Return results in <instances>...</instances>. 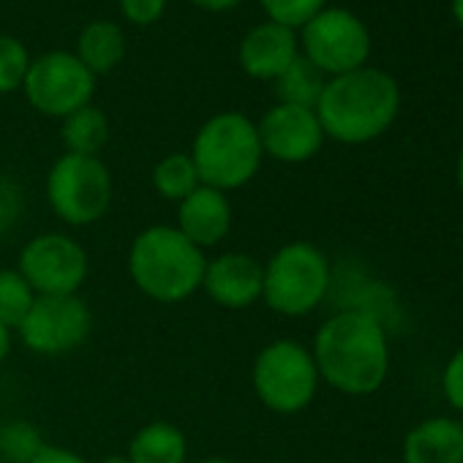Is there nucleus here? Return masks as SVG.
Instances as JSON below:
<instances>
[{
    "label": "nucleus",
    "mask_w": 463,
    "mask_h": 463,
    "mask_svg": "<svg viewBox=\"0 0 463 463\" xmlns=\"http://www.w3.org/2000/svg\"><path fill=\"white\" fill-rule=\"evenodd\" d=\"M120 6H123V14L131 23L147 25V23H156L164 14L166 0H120Z\"/></svg>",
    "instance_id": "27"
},
{
    "label": "nucleus",
    "mask_w": 463,
    "mask_h": 463,
    "mask_svg": "<svg viewBox=\"0 0 463 463\" xmlns=\"http://www.w3.org/2000/svg\"><path fill=\"white\" fill-rule=\"evenodd\" d=\"M47 199L69 226L96 223L112 204V175L99 156L66 153L47 175Z\"/></svg>",
    "instance_id": "7"
},
{
    "label": "nucleus",
    "mask_w": 463,
    "mask_h": 463,
    "mask_svg": "<svg viewBox=\"0 0 463 463\" xmlns=\"http://www.w3.org/2000/svg\"><path fill=\"white\" fill-rule=\"evenodd\" d=\"M196 463H235V460H229V458H202Z\"/></svg>",
    "instance_id": "34"
},
{
    "label": "nucleus",
    "mask_w": 463,
    "mask_h": 463,
    "mask_svg": "<svg viewBox=\"0 0 463 463\" xmlns=\"http://www.w3.org/2000/svg\"><path fill=\"white\" fill-rule=\"evenodd\" d=\"M452 14H455L458 25L463 28V0H452Z\"/></svg>",
    "instance_id": "31"
},
{
    "label": "nucleus",
    "mask_w": 463,
    "mask_h": 463,
    "mask_svg": "<svg viewBox=\"0 0 463 463\" xmlns=\"http://www.w3.org/2000/svg\"><path fill=\"white\" fill-rule=\"evenodd\" d=\"M9 352H12V330L0 325V365L6 363Z\"/></svg>",
    "instance_id": "30"
},
{
    "label": "nucleus",
    "mask_w": 463,
    "mask_h": 463,
    "mask_svg": "<svg viewBox=\"0 0 463 463\" xmlns=\"http://www.w3.org/2000/svg\"><path fill=\"white\" fill-rule=\"evenodd\" d=\"M153 185H156V191L164 199L183 202L202 183H199V175H196V166H194L191 156L172 153V156H166V158H161L156 164V169H153Z\"/></svg>",
    "instance_id": "21"
},
{
    "label": "nucleus",
    "mask_w": 463,
    "mask_h": 463,
    "mask_svg": "<svg viewBox=\"0 0 463 463\" xmlns=\"http://www.w3.org/2000/svg\"><path fill=\"white\" fill-rule=\"evenodd\" d=\"M17 270L39 298H58L77 295L82 289L90 262L74 238L63 232H44L25 243Z\"/></svg>",
    "instance_id": "8"
},
{
    "label": "nucleus",
    "mask_w": 463,
    "mask_h": 463,
    "mask_svg": "<svg viewBox=\"0 0 463 463\" xmlns=\"http://www.w3.org/2000/svg\"><path fill=\"white\" fill-rule=\"evenodd\" d=\"M123 52H126L123 31L115 23L99 20V23H90L82 31V36H80V55L77 58L85 63V69L90 74H101V71L115 69L123 61Z\"/></svg>",
    "instance_id": "18"
},
{
    "label": "nucleus",
    "mask_w": 463,
    "mask_h": 463,
    "mask_svg": "<svg viewBox=\"0 0 463 463\" xmlns=\"http://www.w3.org/2000/svg\"><path fill=\"white\" fill-rule=\"evenodd\" d=\"M298 58V39L292 28L279 23L257 25L241 44V63L257 80H276Z\"/></svg>",
    "instance_id": "15"
},
{
    "label": "nucleus",
    "mask_w": 463,
    "mask_h": 463,
    "mask_svg": "<svg viewBox=\"0 0 463 463\" xmlns=\"http://www.w3.org/2000/svg\"><path fill=\"white\" fill-rule=\"evenodd\" d=\"M330 292V262L308 241L281 246L265 265L262 300L281 317H306Z\"/></svg>",
    "instance_id": "5"
},
{
    "label": "nucleus",
    "mask_w": 463,
    "mask_h": 463,
    "mask_svg": "<svg viewBox=\"0 0 463 463\" xmlns=\"http://www.w3.org/2000/svg\"><path fill=\"white\" fill-rule=\"evenodd\" d=\"M101 463H131V460H128V455H107Z\"/></svg>",
    "instance_id": "32"
},
{
    "label": "nucleus",
    "mask_w": 463,
    "mask_h": 463,
    "mask_svg": "<svg viewBox=\"0 0 463 463\" xmlns=\"http://www.w3.org/2000/svg\"><path fill=\"white\" fill-rule=\"evenodd\" d=\"M306 58L322 74H349L363 69L371 52L368 28L346 9H322L311 23L303 25Z\"/></svg>",
    "instance_id": "9"
},
{
    "label": "nucleus",
    "mask_w": 463,
    "mask_h": 463,
    "mask_svg": "<svg viewBox=\"0 0 463 463\" xmlns=\"http://www.w3.org/2000/svg\"><path fill=\"white\" fill-rule=\"evenodd\" d=\"M319 379L344 395L376 392L390 371V346L382 322L368 311L333 314L314 338Z\"/></svg>",
    "instance_id": "1"
},
{
    "label": "nucleus",
    "mask_w": 463,
    "mask_h": 463,
    "mask_svg": "<svg viewBox=\"0 0 463 463\" xmlns=\"http://www.w3.org/2000/svg\"><path fill=\"white\" fill-rule=\"evenodd\" d=\"M61 137H63V145H66L69 153L99 156V150L109 139V120L99 107L88 104V107L71 112L69 118H63Z\"/></svg>",
    "instance_id": "20"
},
{
    "label": "nucleus",
    "mask_w": 463,
    "mask_h": 463,
    "mask_svg": "<svg viewBox=\"0 0 463 463\" xmlns=\"http://www.w3.org/2000/svg\"><path fill=\"white\" fill-rule=\"evenodd\" d=\"M262 153L284 164H303L314 158L325 142L322 123L314 109L279 104L257 126Z\"/></svg>",
    "instance_id": "12"
},
{
    "label": "nucleus",
    "mask_w": 463,
    "mask_h": 463,
    "mask_svg": "<svg viewBox=\"0 0 463 463\" xmlns=\"http://www.w3.org/2000/svg\"><path fill=\"white\" fill-rule=\"evenodd\" d=\"M44 447L42 433L31 422H9L0 428V455L6 463H31Z\"/></svg>",
    "instance_id": "23"
},
{
    "label": "nucleus",
    "mask_w": 463,
    "mask_h": 463,
    "mask_svg": "<svg viewBox=\"0 0 463 463\" xmlns=\"http://www.w3.org/2000/svg\"><path fill=\"white\" fill-rule=\"evenodd\" d=\"M93 327V314L80 295L36 298L33 308L17 327L23 344L33 354L58 357L85 344Z\"/></svg>",
    "instance_id": "10"
},
{
    "label": "nucleus",
    "mask_w": 463,
    "mask_h": 463,
    "mask_svg": "<svg viewBox=\"0 0 463 463\" xmlns=\"http://www.w3.org/2000/svg\"><path fill=\"white\" fill-rule=\"evenodd\" d=\"M401 107L398 85L379 69H354L333 77L317 104L325 137L344 145H363L382 137Z\"/></svg>",
    "instance_id": "2"
},
{
    "label": "nucleus",
    "mask_w": 463,
    "mask_h": 463,
    "mask_svg": "<svg viewBox=\"0 0 463 463\" xmlns=\"http://www.w3.org/2000/svg\"><path fill=\"white\" fill-rule=\"evenodd\" d=\"M36 298L39 295L31 289V284L23 279L20 270L0 268V325L17 330L28 317V311L33 308Z\"/></svg>",
    "instance_id": "22"
},
{
    "label": "nucleus",
    "mask_w": 463,
    "mask_h": 463,
    "mask_svg": "<svg viewBox=\"0 0 463 463\" xmlns=\"http://www.w3.org/2000/svg\"><path fill=\"white\" fill-rule=\"evenodd\" d=\"M257 398L279 414H298L303 411L319 387V371L314 363L311 349L300 341L281 338L268 344L251 371Z\"/></svg>",
    "instance_id": "6"
},
{
    "label": "nucleus",
    "mask_w": 463,
    "mask_h": 463,
    "mask_svg": "<svg viewBox=\"0 0 463 463\" xmlns=\"http://www.w3.org/2000/svg\"><path fill=\"white\" fill-rule=\"evenodd\" d=\"M194 4L202 6V9H210V12H223V9L238 6L241 0H194Z\"/></svg>",
    "instance_id": "29"
},
{
    "label": "nucleus",
    "mask_w": 463,
    "mask_h": 463,
    "mask_svg": "<svg viewBox=\"0 0 463 463\" xmlns=\"http://www.w3.org/2000/svg\"><path fill=\"white\" fill-rule=\"evenodd\" d=\"M458 185H460V191H463V150H460V156H458Z\"/></svg>",
    "instance_id": "33"
},
{
    "label": "nucleus",
    "mask_w": 463,
    "mask_h": 463,
    "mask_svg": "<svg viewBox=\"0 0 463 463\" xmlns=\"http://www.w3.org/2000/svg\"><path fill=\"white\" fill-rule=\"evenodd\" d=\"M262 156L260 131L241 112H221L210 118L191 147L199 183L223 194L246 185L260 172Z\"/></svg>",
    "instance_id": "4"
},
{
    "label": "nucleus",
    "mask_w": 463,
    "mask_h": 463,
    "mask_svg": "<svg viewBox=\"0 0 463 463\" xmlns=\"http://www.w3.org/2000/svg\"><path fill=\"white\" fill-rule=\"evenodd\" d=\"M31 58L23 42L14 36H0V93H9L25 82Z\"/></svg>",
    "instance_id": "24"
},
{
    "label": "nucleus",
    "mask_w": 463,
    "mask_h": 463,
    "mask_svg": "<svg viewBox=\"0 0 463 463\" xmlns=\"http://www.w3.org/2000/svg\"><path fill=\"white\" fill-rule=\"evenodd\" d=\"M23 85L31 104L52 118H69L71 112L88 107L96 90L93 74L77 55L69 52H47L36 58Z\"/></svg>",
    "instance_id": "11"
},
{
    "label": "nucleus",
    "mask_w": 463,
    "mask_h": 463,
    "mask_svg": "<svg viewBox=\"0 0 463 463\" xmlns=\"http://www.w3.org/2000/svg\"><path fill=\"white\" fill-rule=\"evenodd\" d=\"M232 226V204L223 191L199 185L183 202H177V232L196 249L218 246Z\"/></svg>",
    "instance_id": "14"
},
{
    "label": "nucleus",
    "mask_w": 463,
    "mask_h": 463,
    "mask_svg": "<svg viewBox=\"0 0 463 463\" xmlns=\"http://www.w3.org/2000/svg\"><path fill=\"white\" fill-rule=\"evenodd\" d=\"M31 463H88L82 455L66 449V447H55V444H44L42 452L31 460Z\"/></svg>",
    "instance_id": "28"
},
{
    "label": "nucleus",
    "mask_w": 463,
    "mask_h": 463,
    "mask_svg": "<svg viewBox=\"0 0 463 463\" xmlns=\"http://www.w3.org/2000/svg\"><path fill=\"white\" fill-rule=\"evenodd\" d=\"M403 463H463V422L428 417L403 439Z\"/></svg>",
    "instance_id": "16"
},
{
    "label": "nucleus",
    "mask_w": 463,
    "mask_h": 463,
    "mask_svg": "<svg viewBox=\"0 0 463 463\" xmlns=\"http://www.w3.org/2000/svg\"><path fill=\"white\" fill-rule=\"evenodd\" d=\"M126 455L131 463H185L188 441L177 425L156 420L134 433Z\"/></svg>",
    "instance_id": "17"
},
{
    "label": "nucleus",
    "mask_w": 463,
    "mask_h": 463,
    "mask_svg": "<svg viewBox=\"0 0 463 463\" xmlns=\"http://www.w3.org/2000/svg\"><path fill=\"white\" fill-rule=\"evenodd\" d=\"M262 6L273 17V23L284 28H298L311 23L325 9V0H262Z\"/></svg>",
    "instance_id": "25"
},
{
    "label": "nucleus",
    "mask_w": 463,
    "mask_h": 463,
    "mask_svg": "<svg viewBox=\"0 0 463 463\" xmlns=\"http://www.w3.org/2000/svg\"><path fill=\"white\" fill-rule=\"evenodd\" d=\"M441 390H444L447 403L463 414V349H458L449 357V363L441 373Z\"/></svg>",
    "instance_id": "26"
},
{
    "label": "nucleus",
    "mask_w": 463,
    "mask_h": 463,
    "mask_svg": "<svg viewBox=\"0 0 463 463\" xmlns=\"http://www.w3.org/2000/svg\"><path fill=\"white\" fill-rule=\"evenodd\" d=\"M325 85H327V82H325V74H322L306 55H298V58L276 77V93H279L281 104L306 107V109H317Z\"/></svg>",
    "instance_id": "19"
},
{
    "label": "nucleus",
    "mask_w": 463,
    "mask_h": 463,
    "mask_svg": "<svg viewBox=\"0 0 463 463\" xmlns=\"http://www.w3.org/2000/svg\"><path fill=\"white\" fill-rule=\"evenodd\" d=\"M207 260L175 226H147L134 238L128 273L134 287L156 303H180L202 289Z\"/></svg>",
    "instance_id": "3"
},
{
    "label": "nucleus",
    "mask_w": 463,
    "mask_h": 463,
    "mask_svg": "<svg viewBox=\"0 0 463 463\" xmlns=\"http://www.w3.org/2000/svg\"><path fill=\"white\" fill-rule=\"evenodd\" d=\"M262 284L265 268L254 257L241 251H229L207 262L202 279V289L207 292V298L215 306L232 311L249 308L257 300H262Z\"/></svg>",
    "instance_id": "13"
}]
</instances>
